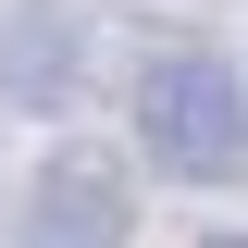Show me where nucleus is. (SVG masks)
Returning a JSON list of instances; mask_svg holds the SVG:
<instances>
[{
    "instance_id": "obj_1",
    "label": "nucleus",
    "mask_w": 248,
    "mask_h": 248,
    "mask_svg": "<svg viewBox=\"0 0 248 248\" xmlns=\"http://www.w3.org/2000/svg\"><path fill=\"white\" fill-rule=\"evenodd\" d=\"M137 137H149L161 174H199V186H236L248 174V87L223 50H149L137 62Z\"/></svg>"
},
{
    "instance_id": "obj_2",
    "label": "nucleus",
    "mask_w": 248,
    "mask_h": 248,
    "mask_svg": "<svg viewBox=\"0 0 248 248\" xmlns=\"http://www.w3.org/2000/svg\"><path fill=\"white\" fill-rule=\"evenodd\" d=\"M124 236H137V186L112 149H62L25 186V248H124Z\"/></svg>"
},
{
    "instance_id": "obj_3",
    "label": "nucleus",
    "mask_w": 248,
    "mask_h": 248,
    "mask_svg": "<svg viewBox=\"0 0 248 248\" xmlns=\"http://www.w3.org/2000/svg\"><path fill=\"white\" fill-rule=\"evenodd\" d=\"M75 87H87V25H75V0H13V13H0V99L62 112Z\"/></svg>"
},
{
    "instance_id": "obj_4",
    "label": "nucleus",
    "mask_w": 248,
    "mask_h": 248,
    "mask_svg": "<svg viewBox=\"0 0 248 248\" xmlns=\"http://www.w3.org/2000/svg\"><path fill=\"white\" fill-rule=\"evenodd\" d=\"M199 248H248V236H199Z\"/></svg>"
}]
</instances>
